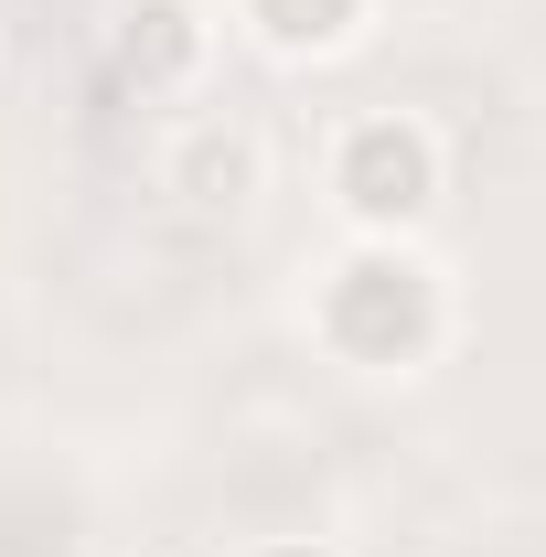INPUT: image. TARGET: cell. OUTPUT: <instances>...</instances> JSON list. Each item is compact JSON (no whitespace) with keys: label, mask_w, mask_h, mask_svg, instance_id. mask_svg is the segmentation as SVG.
<instances>
[{"label":"cell","mask_w":546,"mask_h":557,"mask_svg":"<svg viewBox=\"0 0 546 557\" xmlns=\"http://www.w3.org/2000/svg\"><path fill=\"white\" fill-rule=\"evenodd\" d=\"M322 333H333L343 364H418L439 344V269H418L397 236L353 247L322 278Z\"/></svg>","instance_id":"cell-1"},{"label":"cell","mask_w":546,"mask_h":557,"mask_svg":"<svg viewBox=\"0 0 546 557\" xmlns=\"http://www.w3.org/2000/svg\"><path fill=\"white\" fill-rule=\"evenodd\" d=\"M194 65H204V11H194V0H129V22H119V75H129L139 97L194 86Z\"/></svg>","instance_id":"cell-3"},{"label":"cell","mask_w":546,"mask_h":557,"mask_svg":"<svg viewBox=\"0 0 546 557\" xmlns=\"http://www.w3.org/2000/svg\"><path fill=\"white\" fill-rule=\"evenodd\" d=\"M333 194L364 236H408L418 214L439 205V139L418 119H353L333 150Z\"/></svg>","instance_id":"cell-2"},{"label":"cell","mask_w":546,"mask_h":557,"mask_svg":"<svg viewBox=\"0 0 546 557\" xmlns=\"http://www.w3.org/2000/svg\"><path fill=\"white\" fill-rule=\"evenodd\" d=\"M172 194L194 214H247L258 205V139L247 129H194L172 150Z\"/></svg>","instance_id":"cell-4"},{"label":"cell","mask_w":546,"mask_h":557,"mask_svg":"<svg viewBox=\"0 0 546 557\" xmlns=\"http://www.w3.org/2000/svg\"><path fill=\"white\" fill-rule=\"evenodd\" d=\"M247 22L269 33L278 54H322V44H343L364 22V0H247Z\"/></svg>","instance_id":"cell-5"},{"label":"cell","mask_w":546,"mask_h":557,"mask_svg":"<svg viewBox=\"0 0 546 557\" xmlns=\"http://www.w3.org/2000/svg\"><path fill=\"white\" fill-rule=\"evenodd\" d=\"M258 557H343V547H311V536H289V547H258Z\"/></svg>","instance_id":"cell-6"}]
</instances>
